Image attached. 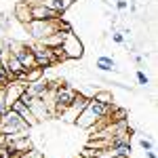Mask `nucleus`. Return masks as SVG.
I'll list each match as a JSON object with an SVG mask.
<instances>
[{"instance_id":"4","label":"nucleus","mask_w":158,"mask_h":158,"mask_svg":"<svg viewBox=\"0 0 158 158\" xmlns=\"http://www.w3.org/2000/svg\"><path fill=\"white\" fill-rule=\"evenodd\" d=\"M76 95L78 93L74 89H70V86H65V85H59L55 89V95H53V114H63L74 103Z\"/></svg>"},{"instance_id":"26","label":"nucleus","mask_w":158,"mask_h":158,"mask_svg":"<svg viewBox=\"0 0 158 158\" xmlns=\"http://www.w3.org/2000/svg\"><path fill=\"white\" fill-rule=\"evenodd\" d=\"M112 158H129V156H112Z\"/></svg>"},{"instance_id":"7","label":"nucleus","mask_w":158,"mask_h":158,"mask_svg":"<svg viewBox=\"0 0 158 158\" xmlns=\"http://www.w3.org/2000/svg\"><path fill=\"white\" fill-rule=\"evenodd\" d=\"M25 89H27V82H23V80H11L6 86H2V91H4V108H11L15 101H19V97H21V93Z\"/></svg>"},{"instance_id":"22","label":"nucleus","mask_w":158,"mask_h":158,"mask_svg":"<svg viewBox=\"0 0 158 158\" xmlns=\"http://www.w3.org/2000/svg\"><path fill=\"white\" fill-rule=\"evenodd\" d=\"M112 40L118 42V44H122V42H124V36H122L120 32H116V34H112Z\"/></svg>"},{"instance_id":"3","label":"nucleus","mask_w":158,"mask_h":158,"mask_svg":"<svg viewBox=\"0 0 158 158\" xmlns=\"http://www.w3.org/2000/svg\"><path fill=\"white\" fill-rule=\"evenodd\" d=\"M27 131H30V124L15 110L6 108L2 112V118H0V135H27Z\"/></svg>"},{"instance_id":"16","label":"nucleus","mask_w":158,"mask_h":158,"mask_svg":"<svg viewBox=\"0 0 158 158\" xmlns=\"http://www.w3.org/2000/svg\"><path fill=\"white\" fill-rule=\"evenodd\" d=\"M44 76V70L42 68H38V65H34V68H30V70H25V82L30 85V82H36V80H40Z\"/></svg>"},{"instance_id":"14","label":"nucleus","mask_w":158,"mask_h":158,"mask_svg":"<svg viewBox=\"0 0 158 158\" xmlns=\"http://www.w3.org/2000/svg\"><path fill=\"white\" fill-rule=\"evenodd\" d=\"M63 38H65V32H55V34L47 36L40 44H42V47H49V49H57V47H61Z\"/></svg>"},{"instance_id":"8","label":"nucleus","mask_w":158,"mask_h":158,"mask_svg":"<svg viewBox=\"0 0 158 158\" xmlns=\"http://www.w3.org/2000/svg\"><path fill=\"white\" fill-rule=\"evenodd\" d=\"M27 108H30V112H32V116L36 118V122H42L44 118L51 116V110H49L47 101H44L42 97H34V101H32Z\"/></svg>"},{"instance_id":"21","label":"nucleus","mask_w":158,"mask_h":158,"mask_svg":"<svg viewBox=\"0 0 158 158\" xmlns=\"http://www.w3.org/2000/svg\"><path fill=\"white\" fill-rule=\"evenodd\" d=\"M137 82H139V85H143V86L150 85V80H148V76L143 72H137Z\"/></svg>"},{"instance_id":"11","label":"nucleus","mask_w":158,"mask_h":158,"mask_svg":"<svg viewBox=\"0 0 158 158\" xmlns=\"http://www.w3.org/2000/svg\"><path fill=\"white\" fill-rule=\"evenodd\" d=\"M11 110H15V112H17V114H19V116H21V118H23V120L30 124V127H34V124H36V118L32 116L30 108H27V106H23L21 101H15V103L11 106Z\"/></svg>"},{"instance_id":"12","label":"nucleus","mask_w":158,"mask_h":158,"mask_svg":"<svg viewBox=\"0 0 158 158\" xmlns=\"http://www.w3.org/2000/svg\"><path fill=\"white\" fill-rule=\"evenodd\" d=\"M30 4H44V6H49L53 9L55 13H63L65 11V6H68V0H27Z\"/></svg>"},{"instance_id":"19","label":"nucleus","mask_w":158,"mask_h":158,"mask_svg":"<svg viewBox=\"0 0 158 158\" xmlns=\"http://www.w3.org/2000/svg\"><path fill=\"white\" fill-rule=\"evenodd\" d=\"M9 27H11V17H9L6 13H0V30L6 32Z\"/></svg>"},{"instance_id":"6","label":"nucleus","mask_w":158,"mask_h":158,"mask_svg":"<svg viewBox=\"0 0 158 158\" xmlns=\"http://www.w3.org/2000/svg\"><path fill=\"white\" fill-rule=\"evenodd\" d=\"M32 55H34L36 65H38V68H42V70H47V68H51V65H55V63H57L55 55H53V49L42 47L40 42H38L36 47H32Z\"/></svg>"},{"instance_id":"24","label":"nucleus","mask_w":158,"mask_h":158,"mask_svg":"<svg viewBox=\"0 0 158 158\" xmlns=\"http://www.w3.org/2000/svg\"><path fill=\"white\" fill-rule=\"evenodd\" d=\"M116 9H118V11H124V9H127V0H118V2H116Z\"/></svg>"},{"instance_id":"20","label":"nucleus","mask_w":158,"mask_h":158,"mask_svg":"<svg viewBox=\"0 0 158 158\" xmlns=\"http://www.w3.org/2000/svg\"><path fill=\"white\" fill-rule=\"evenodd\" d=\"M19 101H21V103H23V106H30V103H32V101H34V95H32V93H30V91H27V89H25L23 93H21V97H19Z\"/></svg>"},{"instance_id":"10","label":"nucleus","mask_w":158,"mask_h":158,"mask_svg":"<svg viewBox=\"0 0 158 158\" xmlns=\"http://www.w3.org/2000/svg\"><path fill=\"white\" fill-rule=\"evenodd\" d=\"M32 19H59V13L44 4H32Z\"/></svg>"},{"instance_id":"2","label":"nucleus","mask_w":158,"mask_h":158,"mask_svg":"<svg viewBox=\"0 0 158 158\" xmlns=\"http://www.w3.org/2000/svg\"><path fill=\"white\" fill-rule=\"evenodd\" d=\"M25 30L36 42H42L47 36L55 32H63V30L68 32V25L61 21V17L59 19H32L30 23H25Z\"/></svg>"},{"instance_id":"23","label":"nucleus","mask_w":158,"mask_h":158,"mask_svg":"<svg viewBox=\"0 0 158 158\" xmlns=\"http://www.w3.org/2000/svg\"><path fill=\"white\" fill-rule=\"evenodd\" d=\"M139 146L143 148V150H152V141H150V139H141V141H139Z\"/></svg>"},{"instance_id":"5","label":"nucleus","mask_w":158,"mask_h":158,"mask_svg":"<svg viewBox=\"0 0 158 158\" xmlns=\"http://www.w3.org/2000/svg\"><path fill=\"white\" fill-rule=\"evenodd\" d=\"M61 51L65 53L68 59H80L82 57V42L78 40V36H74L72 32H65V38L61 42Z\"/></svg>"},{"instance_id":"18","label":"nucleus","mask_w":158,"mask_h":158,"mask_svg":"<svg viewBox=\"0 0 158 158\" xmlns=\"http://www.w3.org/2000/svg\"><path fill=\"white\" fill-rule=\"evenodd\" d=\"M19 158H44V154H42L40 150H36V148H30V150L21 152V154H19Z\"/></svg>"},{"instance_id":"13","label":"nucleus","mask_w":158,"mask_h":158,"mask_svg":"<svg viewBox=\"0 0 158 158\" xmlns=\"http://www.w3.org/2000/svg\"><path fill=\"white\" fill-rule=\"evenodd\" d=\"M27 91H30L34 97H42V95L49 91V80H44V76H42L36 82H30V85H27Z\"/></svg>"},{"instance_id":"27","label":"nucleus","mask_w":158,"mask_h":158,"mask_svg":"<svg viewBox=\"0 0 158 158\" xmlns=\"http://www.w3.org/2000/svg\"><path fill=\"white\" fill-rule=\"evenodd\" d=\"M0 118H2V110H0Z\"/></svg>"},{"instance_id":"28","label":"nucleus","mask_w":158,"mask_h":158,"mask_svg":"<svg viewBox=\"0 0 158 158\" xmlns=\"http://www.w3.org/2000/svg\"><path fill=\"white\" fill-rule=\"evenodd\" d=\"M4 158H6V156H4ZM13 158H19V156H13Z\"/></svg>"},{"instance_id":"1","label":"nucleus","mask_w":158,"mask_h":158,"mask_svg":"<svg viewBox=\"0 0 158 158\" xmlns=\"http://www.w3.org/2000/svg\"><path fill=\"white\" fill-rule=\"evenodd\" d=\"M112 114V106H106V103H101V101H95V99H89L86 101V106L80 110V114L76 116V124L80 127V129H91V127H95L99 122L103 120L106 116Z\"/></svg>"},{"instance_id":"17","label":"nucleus","mask_w":158,"mask_h":158,"mask_svg":"<svg viewBox=\"0 0 158 158\" xmlns=\"http://www.w3.org/2000/svg\"><path fill=\"white\" fill-rule=\"evenodd\" d=\"M91 99L101 101V103H106V106H112V103H114V95H112L110 91H95V95H93Z\"/></svg>"},{"instance_id":"9","label":"nucleus","mask_w":158,"mask_h":158,"mask_svg":"<svg viewBox=\"0 0 158 158\" xmlns=\"http://www.w3.org/2000/svg\"><path fill=\"white\" fill-rule=\"evenodd\" d=\"M13 15H15V19L19 21V23H30L32 21V4L27 2V0H19L17 4H15V11H13Z\"/></svg>"},{"instance_id":"25","label":"nucleus","mask_w":158,"mask_h":158,"mask_svg":"<svg viewBox=\"0 0 158 158\" xmlns=\"http://www.w3.org/2000/svg\"><path fill=\"white\" fill-rule=\"evenodd\" d=\"M146 156H148V158H156V152H154V150H148Z\"/></svg>"},{"instance_id":"15","label":"nucleus","mask_w":158,"mask_h":158,"mask_svg":"<svg viewBox=\"0 0 158 158\" xmlns=\"http://www.w3.org/2000/svg\"><path fill=\"white\" fill-rule=\"evenodd\" d=\"M95 65H97L101 72H114V70H118V68H116V61L112 59V57H99V59L95 61Z\"/></svg>"}]
</instances>
